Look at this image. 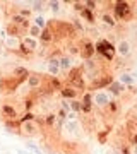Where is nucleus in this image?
<instances>
[{
  "label": "nucleus",
  "instance_id": "dca6fc26",
  "mask_svg": "<svg viewBox=\"0 0 137 154\" xmlns=\"http://www.w3.org/2000/svg\"><path fill=\"white\" fill-rule=\"evenodd\" d=\"M62 96L64 98H69V99H76L77 96V91L74 88H70V86H65V88H62Z\"/></svg>",
  "mask_w": 137,
  "mask_h": 154
},
{
  "label": "nucleus",
  "instance_id": "4468645a",
  "mask_svg": "<svg viewBox=\"0 0 137 154\" xmlns=\"http://www.w3.org/2000/svg\"><path fill=\"white\" fill-rule=\"evenodd\" d=\"M39 39H41V43H51L53 41V31H51V28H46L41 29V34H39Z\"/></svg>",
  "mask_w": 137,
  "mask_h": 154
},
{
  "label": "nucleus",
  "instance_id": "a878e982",
  "mask_svg": "<svg viewBox=\"0 0 137 154\" xmlns=\"http://www.w3.org/2000/svg\"><path fill=\"white\" fill-rule=\"evenodd\" d=\"M132 142H134V146H137V134L132 137Z\"/></svg>",
  "mask_w": 137,
  "mask_h": 154
},
{
  "label": "nucleus",
  "instance_id": "2eb2a0df",
  "mask_svg": "<svg viewBox=\"0 0 137 154\" xmlns=\"http://www.w3.org/2000/svg\"><path fill=\"white\" fill-rule=\"evenodd\" d=\"M110 89V94H115V96H118V94H122L123 91H125V86L123 84H120L118 81H113V82L108 86Z\"/></svg>",
  "mask_w": 137,
  "mask_h": 154
},
{
  "label": "nucleus",
  "instance_id": "9b49d317",
  "mask_svg": "<svg viewBox=\"0 0 137 154\" xmlns=\"http://www.w3.org/2000/svg\"><path fill=\"white\" fill-rule=\"evenodd\" d=\"M58 60H60V70L70 72L72 69H74V60H72L70 55H64L62 58H58Z\"/></svg>",
  "mask_w": 137,
  "mask_h": 154
},
{
  "label": "nucleus",
  "instance_id": "f03ea898",
  "mask_svg": "<svg viewBox=\"0 0 137 154\" xmlns=\"http://www.w3.org/2000/svg\"><path fill=\"white\" fill-rule=\"evenodd\" d=\"M0 115L4 118V122H19V111L16 110V106L9 105V103H4L0 106Z\"/></svg>",
  "mask_w": 137,
  "mask_h": 154
},
{
  "label": "nucleus",
  "instance_id": "393cba45",
  "mask_svg": "<svg viewBox=\"0 0 137 154\" xmlns=\"http://www.w3.org/2000/svg\"><path fill=\"white\" fill-rule=\"evenodd\" d=\"M33 9H34V11H43V2H34V4H33Z\"/></svg>",
  "mask_w": 137,
  "mask_h": 154
},
{
  "label": "nucleus",
  "instance_id": "f3484780",
  "mask_svg": "<svg viewBox=\"0 0 137 154\" xmlns=\"http://www.w3.org/2000/svg\"><path fill=\"white\" fill-rule=\"evenodd\" d=\"M101 21L106 24V26H110V28H115L117 26V21H115V17L113 16H110L108 12H104L103 16H101Z\"/></svg>",
  "mask_w": 137,
  "mask_h": 154
},
{
  "label": "nucleus",
  "instance_id": "7ed1b4c3",
  "mask_svg": "<svg viewBox=\"0 0 137 154\" xmlns=\"http://www.w3.org/2000/svg\"><path fill=\"white\" fill-rule=\"evenodd\" d=\"M113 11H115L117 19H120V21L130 19V16H132V7H130V4H129V2H115Z\"/></svg>",
  "mask_w": 137,
  "mask_h": 154
},
{
  "label": "nucleus",
  "instance_id": "a211bd4d",
  "mask_svg": "<svg viewBox=\"0 0 137 154\" xmlns=\"http://www.w3.org/2000/svg\"><path fill=\"white\" fill-rule=\"evenodd\" d=\"M33 24L36 26V28H39V29H45L46 28V19H45L43 16H36L33 19Z\"/></svg>",
  "mask_w": 137,
  "mask_h": 154
},
{
  "label": "nucleus",
  "instance_id": "b1692460",
  "mask_svg": "<svg viewBox=\"0 0 137 154\" xmlns=\"http://www.w3.org/2000/svg\"><path fill=\"white\" fill-rule=\"evenodd\" d=\"M48 5L51 7V11H53V12H58V11H60V5H62V2H50Z\"/></svg>",
  "mask_w": 137,
  "mask_h": 154
},
{
  "label": "nucleus",
  "instance_id": "412c9836",
  "mask_svg": "<svg viewBox=\"0 0 137 154\" xmlns=\"http://www.w3.org/2000/svg\"><path fill=\"white\" fill-rule=\"evenodd\" d=\"M26 147L29 149L31 152H34V154H41V149H39L36 144H33V142H27V144H26Z\"/></svg>",
  "mask_w": 137,
  "mask_h": 154
},
{
  "label": "nucleus",
  "instance_id": "39448f33",
  "mask_svg": "<svg viewBox=\"0 0 137 154\" xmlns=\"http://www.w3.org/2000/svg\"><path fill=\"white\" fill-rule=\"evenodd\" d=\"M111 82H113V77H111V75H99L98 81H93V82L89 84V93H94L96 89H98V91H101L103 88L110 86Z\"/></svg>",
  "mask_w": 137,
  "mask_h": 154
},
{
  "label": "nucleus",
  "instance_id": "aec40b11",
  "mask_svg": "<svg viewBox=\"0 0 137 154\" xmlns=\"http://www.w3.org/2000/svg\"><path fill=\"white\" fill-rule=\"evenodd\" d=\"M81 16L84 17V19H86V21L88 22H94V14L91 11H88V9H86V7H84V9H82L81 11Z\"/></svg>",
  "mask_w": 137,
  "mask_h": 154
},
{
  "label": "nucleus",
  "instance_id": "f257e3e1",
  "mask_svg": "<svg viewBox=\"0 0 137 154\" xmlns=\"http://www.w3.org/2000/svg\"><path fill=\"white\" fill-rule=\"evenodd\" d=\"M94 51H96V53H99V55H103L106 60H113L117 50H115V46L110 43V41L103 39V41H99V43L94 45Z\"/></svg>",
  "mask_w": 137,
  "mask_h": 154
},
{
  "label": "nucleus",
  "instance_id": "5701e85b",
  "mask_svg": "<svg viewBox=\"0 0 137 154\" xmlns=\"http://www.w3.org/2000/svg\"><path fill=\"white\" fill-rule=\"evenodd\" d=\"M108 110L111 111V113H117V111H118V103H117V101H110Z\"/></svg>",
  "mask_w": 137,
  "mask_h": 154
},
{
  "label": "nucleus",
  "instance_id": "6ab92c4d",
  "mask_svg": "<svg viewBox=\"0 0 137 154\" xmlns=\"http://www.w3.org/2000/svg\"><path fill=\"white\" fill-rule=\"evenodd\" d=\"M27 33H29V36H33V38L39 39V34H41V29H39V28H36L34 24H31V26H29V29H27Z\"/></svg>",
  "mask_w": 137,
  "mask_h": 154
},
{
  "label": "nucleus",
  "instance_id": "1a4fd4ad",
  "mask_svg": "<svg viewBox=\"0 0 137 154\" xmlns=\"http://www.w3.org/2000/svg\"><path fill=\"white\" fill-rule=\"evenodd\" d=\"M48 72L51 77H57L60 74V60L57 58V57H51L48 60Z\"/></svg>",
  "mask_w": 137,
  "mask_h": 154
},
{
  "label": "nucleus",
  "instance_id": "bb28decb",
  "mask_svg": "<svg viewBox=\"0 0 137 154\" xmlns=\"http://www.w3.org/2000/svg\"><path fill=\"white\" fill-rule=\"evenodd\" d=\"M132 77H134V79H137V69L134 72H132Z\"/></svg>",
  "mask_w": 137,
  "mask_h": 154
},
{
  "label": "nucleus",
  "instance_id": "20e7f679",
  "mask_svg": "<svg viewBox=\"0 0 137 154\" xmlns=\"http://www.w3.org/2000/svg\"><path fill=\"white\" fill-rule=\"evenodd\" d=\"M110 101H111V94H108V91H94L93 93V105L98 106V108H104V106L110 105Z\"/></svg>",
  "mask_w": 137,
  "mask_h": 154
},
{
  "label": "nucleus",
  "instance_id": "4be33fe9",
  "mask_svg": "<svg viewBox=\"0 0 137 154\" xmlns=\"http://www.w3.org/2000/svg\"><path fill=\"white\" fill-rule=\"evenodd\" d=\"M84 7H86L88 11L93 12L94 9H96V2H93V0H88V2H84Z\"/></svg>",
  "mask_w": 137,
  "mask_h": 154
},
{
  "label": "nucleus",
  "instance_id": "ddd939ff",
  "mask_svg": "<svg viewBox=\"0 0 137 154\" xmlns=\"http://www.w3.org/2000/svg\"><path fill=\"white\" fill-rule=\"evenodd\" d=\"M118 82L130 88V86H134V84H135V79H134V77H132V74H129V72H122L120 77H118Z\"/></svg>",
  "mask_w": 137,
  "mask_h": 154
},
{
  "label": "nucleus",
  "instance_id": "0eeeda50",
  "mask_svg": "<svg viewBox=\"0 0 137 154\" xmlns=\"http://www.w3.org/2000/svg\"><path fill=\"white\" fill-rule=\"evenodd\" d=\"M4 46L7 50H11V51H19L22 46V41H21V38H16V36H5Z\"/></svg>",
  "mask_w": 137,
  "mask_h": 154
},
{
  "label": "nucleus",
  "instance_id": "6e6552de",
  "mask_svg": "<svg viewBox=\"0 0 137 154\" xmlns=\"http://www.w3.org/2000/svg\"><path fill=\"white\" fill-rule=\"evenodd\" d=\"M79 53H81L82 58L89 60V58H91V57H93L94 53H96V51H94V45L91 43V41H88V39H86V41L82 43V48L79 50Z\"/></svg>",
  "mask_w": 137,
  "mask_h": 154
},
{
  "label": "nucleus",
  "instance_id": "9d476101",
  "mask_svg": "<svg viewBox=\"0 0 137 154\" xmlns=\"http://www.w3.org/2000/svg\"><path fill=\"white\" fill-rule=\"evenodd\" d=\"M26 81H27V88L29 89H38L41 86V82H43V77L39 74H29Z\"/></svg>",
  "mask_w": 137,
  "mask_h": 154
},
{
  "label": "nucleus",
  "instance_id": "f8f14e48",
  "mask_svg": "<svg viewBox=\"0 0 137 154\" xmlns=\"http://www.w3.org/2000/svg\"><path fill=\"white\" fill-rule=\"evenodd\" d=\"M115 50L118 51V53H120L122 57H127L129 53H130V43H129L127 39H122L120 43L115 46Z\"/></svg>",
  "mask_w": 137,
  "mask_h": 154
},
{
  "label": "nucleus",
  "instance_id": "423d86ee",
  "mask_svg": "<svg viewBox=\"0 0 137 154\" xmlns=\"http://www.w3.org/2000/svg\"><path fill=\"white\" fill-rule=\"evenodd\" d=\"M19 130H21L22 135H29V137H31V135H36V134H38L39 127L34 120H29V122H22L21 127H19Z\"/></svg>",
  "mask_w": 137,
  "mask_h": 154
}]
</instances>
